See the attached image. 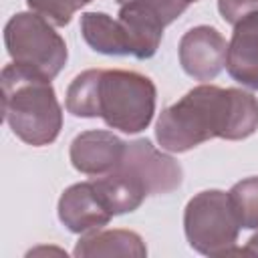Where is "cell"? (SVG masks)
I'll use <instances>...</instances> for the list:
<instances>
[{"mask_svg": "<svg viewBox=\"0 0 258 258\" xmlns=\"http://www.w3.org/2000/svg\"><path fill=\"white\" fill-rule=\"evenodd\" d=\"M236 254H242V256H258V234H254V236L248 240L246 248L236 250Z\"/></svg>", "mask_w": 258, "mask_h": 258, "instance_id": "obj_19", "label": "cell"}, {"mask_svg": "<svg viewBox=\"0 0 258 258\" xmlns=\"http://www.w3.org/2000/svg\"><path fill=\"white\" fill-rule=\"evenodd\" d=\"M258 8V0H218V10L226 22L236 24L242 16Z\"/></svg>", "mask_w": 258, "mask_h": 258, "instance_id": "obj_18", "label": "cell"}, {"mask_svg": "<svg viewBox=\"0 0 258 258\" xmlns=\"http://www.w3.org/2000/svg\"><path fill=\"white\" fill-rule=\"evenodd\" d=\"M242 228L258 230V177H246L228 191Z\"/></svg>", "mask_w": 258, "mask_h": 258, "instance_id": "obj_16", "label": "cell"}, {"mask_svg": "<svg viewBox=\"0 0 258 258\" xmlns=\"http://www.w3.org/2000/svg\"><path fill=\"white\" fill-rule=\"evenodd\" d=\"M226 69L244 87L258 89V8L236 22L228 44Z\"/></svg>", "mask_w": 258, "mask_h": 258, "instance_id": "obj_10", "label": "cell"}, {"mask_svg": "<svg viewBox=\"0 0 258 258\" xmlns=\"http://www.w3.org/2000/svg\"><path fill=\"white\" fill-rule=\"evenodd\" d=\"M58 218L75 234L93 232L109 224L113 214L101 202L93 181L75 183L58 200Z\"/></svg>", "mask_w": 258, "mask_h": 258, "instance_id": "obj_9", "label": "cell"}, {"mask_svg": "<svg viewBox=\"0 0 258 258\" xmlns=\"http://www.w3.org/2000/svg\"><path fill=\"white\" fill-rule=\"evenodd\" d=\"M93 187L97 189L101 202L113 216L137 210L147 196L145 187L129 171H125L121 167H115L113 171L95 179Z\"/></svg>", "mask_w": 258, "mask_h": 258, "instance_id": "obj_12", "label": "cell"}, {"mask_svg": "<svg viewBox=\"0 0 258 258\" xmlns=\"http://www.w3.org/2000/svg\"><path fill=\"white\" fill-rule=\"evenodd\" d=\"M89 2H93V0H26L28 8L32 12H36L38 16H42L44 20H48L54 26L69 24L73 14Z\"/></svg>", "mask_w": 258, "mask_h": 258, "instance_id": "obj_17", "label": "cell"}, {"mask_svg": "<svg viewBox=\"0 0 258 258\" xmlns=\"http://www.w3.org/2000/svg\"><path fill=\"white\" fill-rule=\"evenodd\" d=\"M228 42L212 26H196L179 40V62L196 81H212L226 64Z\"/></svg>", "mask_w": 258, "mask_h": 258, "instance_id": "obj_7", "label": "cell"}, {"mask_svg": "<svg viewBox=\"0 0 258 258\" xmlns=\"http://www.w3.org/2000/svg\"><path fill=\"white\" fill-rule=\"evenodd\" d=\"M196 2H198V0H196Z\"/></svg>", "mask_w": 258, "mask_h": 258, "instance_id": "obj_20", "label": "cell"}, {"mask_svg": "<svg viewBox=\"0 0 258 258\" xmlns=\"http://www.w3.org/2000/svg\"><path fill=\"white\" fill-rule=\"evenodd\" d=\"M4 42L12 60L46 81L67 62V44L48 20L36 12H18L4 26Z\"/></svg>", "mask_w": 258, "mask_h": 258, "instance_id": "obj_5", "label": "cell"}, {"mask_svg": "<svg viewBox=\"0 0 258 258\" xmlns=\"http://www.w3.org/2000/svg\"><path fill=\"white\" fill-rule=\"evenodd\" d=\"M117 167L129 171L145 187L147 196L169 194L179 187L183 177L179 163L173 157L157 151L147 139L125 143V151Z\"/></svg>", "mask_w": 258, "mask_h": 258, "instance_id": "obj_6", "label": "cell"}, {"mask_svg": "<svg viewBox=\"0 0 258 258\" xmlns=\"http://www.w3.org/2000/svg\"><path fill=\"white\" fill-rule=\"evenodd\" d=\"M81 32L85 42L103 54H131V44L119 20L105 12H85L81 16Z\"/></svg>", "mask_w": 258, "mask_h": 258, "instance_id": "obj_13", "label": "cell"}, {"mask_svg": "<svg viewBox=\"0 0 258 258\" xmlns=\"http://www.w3.org/2000/svg\"><path fill=\"white\" fill-rule=\"evenodd\" d=\"M117 20L127 32L133 56L149 58L157 52L165 24L143 0H131L127 4H121Z\"/></svg>", "mask_w": 258, "mask_h": 258, "instance_id": "obj_11", "label": "cell"}, {"mask_svg": "<svg viewBox=\"0 0 258 258\" xmlns=\"http://www.w3.org/2000/svg\"><path fill=\"white\" fill-rule=\"evenodd\" d=\"M2 113L14 135L34 147L52 143L62 127L50 81L16 62L2 69Z\"/></svg>", "mask_w": 258, "mask_h": 258, "instance_id": "obj_2", "label": "cell"}, {"mask_svg": "<svg viewBox=\"0 0 258 258\" xmlns=\"http://www.w3.org/2000/svg\"><path fill=\"white\" fill-rule=\"evenodd\" d=\"M125 143L109 131H85L71 143L73 167L87 175H105L113 171L123 157Z\"/></svg>", "mask_w": 258, "mask_h": 258, "instance_id": "obj_8", "label": "cell"}, {"mask_svg": "<svg viewBox=\"0 0 258 258\" xmlns=\"http://www.w3.org/2000/svg\"><path fill=\"white\" fill-rule=\"evenodd\" d=\"M256 129L258 101L252 93L200 85L159 115L155 135L163 149L181 153L214 137L246 139Z\"/></svg>", "mask_w": 258, "mask_h": 258, "instance_id": "obj_1", "label": "cell"}, {"mask_svg": "<svg viewBox=\"0 0 258 258\" xmlns=\"http://www.w3.org/2000/svg\"><path fill=\"white\" fill-rule=\"evenodd\" d=\"M75 256H131L143 258L147 256V248L139 234L129 230H107L95 232L79 240L75 248Z\"/></svg>", "mask_w": 258, "mask_h": 258, "instance_id": "obj_14", "label": "cell"}, {"mask_svg": "<svg viewBox=\"0 0 258 258\" xmlns=\"http://www.w3.org/2000/svg\"><path fill=\"white\" fill-rule=\"evenodd\" d=\"M185 238L194 250L206 256L236 254L240 220L234 212L230 194L208 189L194 196L183 214Z\"/></svg>", "mask_w": 258, "mask_h": 258, "instance_id": "obj_4", "label": "cell"}, {"mask_svg": "<svg viewBox=\"0 0 258 258\" xmlns=\"http://www.w3.org/2000/svg\"><path fill=\"white\" fill-rule=\"evenodd\" d=\"M101 73L97 69L81 73L67 91V111L75 117H99V83Z\"/></svg>", "mask_w": 258, "mask_h": 258, "instance_id": "obj_15", "label": "cell"}, {"mask_svg": "<svg viewBox=\"0 0 258 258\" xmlns=\"http://www.w3.org/2000/svg\"><path fill=\"white\" fill-rule=\"evenodd\" d=\"M155 111V85L135 71H103L99 83V117L123 133L143 131Z\"/></svg>", "mask_w": 258, "mask_h": 258, "instance_id": "obj_3", "label": "cell"}]
</instances>
